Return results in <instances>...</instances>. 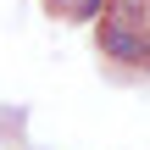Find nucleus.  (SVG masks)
<instances>
[{
  "label": "nucleus",
  "mask_w": 150,
  "mask_h": 150,
  "mask_svg": "<svg viewBox=\"0 0 150 150\" xmlns=\"http://www.w3.org/2000/svg\"><path fill=\"white\" fill-rule=\"evenodd\" d=\"M95 45H100V56L117 61V67H150V28H117V22H100Z\"/></svg>",
  "instance_id": "nucleus-1"
},
{
  "label": "nucleus",
  "mask_w": 150,
  "mask_h": 150,
  "mask_svg": "<svg viewBox=\"0 0 150 150\" xmlns=\"http://www.w3.org/2000/svg\"><path fill=\"white\" fill-rule=\"evenodd\" d=\"M100 22H117V28H150V0H106V17Z\"/></svg>",
  "instance_id": "nucleus-2"
},
{
  "label": "nucleus",
  "mask_w": 150,
  "mask_h": 150,
  "mask_svg": "<svg viewBox=\"0 0 150 150\" xmlns=\"http://www.w3.org/2000/svg\"><path fill=\"white\" fill-rule=\"evenodd\" d=\"M50 11L67 22H95V17H106V0H50Z\"/></svg>",
  "instance_id": "nucleus-3"
}]
</instances>
